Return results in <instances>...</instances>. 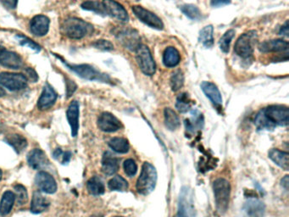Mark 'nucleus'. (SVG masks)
Wrapping results in <instances>:
<instances>
[{
  "label": "nucleus",
  "instance_id": "1",
  "mask_svg": "<svg viewBox=\"0 0 289 217\" xmlns=\"http://www.w3.org/2000/svg\"><path fill=\"white\" fill-rule=\"evenodd\" d=\"M61 32L64 36L71 39H82L88 35H92L94 28L82 19L68 17L61 23Z\"/></svg>",
  "mask_w": 289,
  "mask_h": 217
},
{
  "label": "nucleus",
  "instance_id": "2",
  "mask_svg": "<svg viewBox=\"0 0 289 217\" xmlns=\"http://www.w3.org/2000/svg\"><path fill=\"white\" fill-rule=\"evenodd\" d=\"M54 56L56 58L60 59L61 62H63L69 69L72 71L74 73H76L78 77H82L83 79L88 80V81H98V82H105V83H112V80L108 75L100 72V71L95 69L87 64H81V65H74L66 62L61 56H58L57 53H54Z\"/></svg>",
  "mask_w": 289,
  "mask_h": 217
},
{
  "label": "nucleus",
  "instance_id": "3",
  "mask_svg": "<svg viewBox=\"0 0 289 217\" xmlns=\"http://www.w3.org/2000/svg\"><path fill=\"white\" fill-rule=\"evenodd\" d=\"M157 179V171L155 167L149 162H144L136 186L137 193L144 196L150 194L155 190Z\"/></svg>",
  "mask_w": 289,
  "mask_h": 217
},
{
  "label": "nucleus",
  "instance_id": "4",
  "mask_svg": "<svg viewBox=\"0 0 289 217\" xmlns=\"http://www.w3.org/2000/svg\"><path fill=\"white\" fill-rule=\"evenodd\" d=\"M213 190L217 211L220 214H226L228 209L231 195L230 183L224 178H218L214 182Z\"/></svg>",
  "mask_w": 289,
  "mask_h": 217
},
{
  "label": "nucleus",
  "instance_id": "5",
  "mask_svg": "<svg viewBox=\"0 0 289 217\" xmlns=\"http://www.w3.org/2000/svg\"><path fill=\"white\" fill-rule=\"evenodd\" d=\"M271 129L276 126L286 127L289 122L288 108L285 105H271L262 110Z\"/></svg>",
  "mask_w": 289,
  "mask_h": 217
},
{
  "label": "nucleus",
  "instance_id": "6",
  "mask_svg": "<svg viewBox=\"0 0 289 217\" xmlns=\"http://www.w3.org/2000/svg\"><path fill=\"white\" fill-rule=\"evenodd\" d=\"M257 41L258 36L255 31L245 32L236 40L234 51L241 58L250 59L252 57Z\"/></svg>",
  "mask_w": 289,
  "mask_h": 217
},
{
  "label": "nucleus",
  "instance_id": "7",
  "mask_svg": "<svg viewBox=\"0 0 289 217\" xmlns=\"http://www.w3.org/2000/svg\"><path fill=\"white\" fill-rule=\"evenodd\" d=\"M135 52H136L137 65L142 73L150 77L155 74L156 71V64L149 47L144 44H140Z\"/></svg>",
  "mask_w": 289,
  "mask_h": 217
},
{
  "label": "nucleus",
  "instance_id": "8",
  "mask_svg": "<svg viewBox=\"0 0 289 217\" xmlns=\"http://www.w3.org/2000/svg\"><path fill=\"white\" fill-rule=\"evenodd\" d=\"M114 33L119 42H121L125 48H128L130 50H136L137 47L141 44V38L138 32L131 27L116 28Z\"/></svg>",
  "mask_w": 289,
  "mask_h": 217
},
{
  "label": "nucleus",
  "instance_id": "9",
  "mask_svg": "<svg viewBox=\"0 0 289 217\" xmlns=\"http://www.w3.org/2000/svg\"><path fill=\"white\" fill-rule=\"evenodd\" d=\"M28 80L26 76L20 73H10V72H1L0 73V84L8 90H22L27 87Z\"/></svg>",
  "mask_w": 289,
  "mask_h": 217
},
{
  "label": "nucleus",
  "instance_id": "10",
  "mask_svg": "<svg viewBox=\"0 0 289 217\" xmlns=\"http://www.w3.org/2000/svg\"><path fill=\"white\" fill-rule=\"evenodd\" d=\"M131 10L133 11L135 16H137L138 20L142 21V23L155 29H163L164 23L161 21V19L151 11H148L139 6H132Z\"/></svg>",
  "mask_w": 289,
  "mask_h": 217
},
{
  "label": "nucleus",
  "instance_id": "11",
  "mask_svg": "<svg viewBox=\"0 0 289 217\" xmlns=\"http://www.w3.org/2000/svg\"><path fill=\"white\" fill-rule=\"evenodd\" d=\"M0 66L9 69L18 70L23 66V61L18 53L0 46Z\"/></svg>",
  "mask_w": 289,
  "mask_h": 217
},
{
  "label": "nucleus",
  "instance_id": "12",
  "mask_svg": "<svg viewBox=\"0 0 289 217\" xmlns=\"http://www.w3.org/2000/svg\"><path fill=\"white\" fill-rule=\"evenodd\" d=\"M98 126L105 133H116L122 127L120 120L110 112H104L100 115L98 119Z\"/></svg>",
  "mask_w": 289,
  "mask_h": 217
},
{
  "label": "nucleus",
  "instance_id": "13",
  "mask_svg": "<svg viewBox=\"0 0 289 217\" xmlns=\"http://www.w3.org/2000/svg\"><path fill=\"white\" fill-rule=\"evenodd\" d=\"M102 5L106 15L112 16L123 22H127L129 21L128 13L126 9L124 8L121 4L116 2V0H103Z\"/></svg>",
  "mask_w": 289,
  "mask_h": 217
},
{
  "label": "nucleus",
  "instance_id": "14",
  "mask_svg": "<svg viewBox=\"0 0 289 217\" xmlns=\"http://www.w3.org/2000/svg\"><path fill=\"white\" fill-rule=\"evenodd\" d=\"M35 183L39 189L46 193H55L57 190V183L55 178L46 172H39L35 178Z\"/></svg>",
  "mask_w": 289,
  "mask_h": 217
},
{
  "label": "nucleus",
  "instance_id": "15",
  "mask_svg": "<svg viewBox=\"0 0 289 217\" xmlns=\"http://www.w3.org/2000/svg\"><path fill=\"white\" fill-rule=\"evenodd\" d=\"M50 21L47 16L38 15L30 21V31L36 37H43L50 30Z\"/></svg>",
  "mask_w": 289,
  "mask_h": 217
},
{
  "label": "nucleus",
  "instance_id": "16",
  "mask_svg": "<svg viewBox=\"0 0 289 217\" xmlns=\"http://www.w3.org/2000/svg\"><path fill=\"white\" fill-rule=\"evenodd\" d=\"M201 89L217 110L222 108V97L216 84L213 82H203Z\"/></svg>",
  "mask_w": 289,
  "mask_h": 217
},
{
  "label": "nucleus",
  "instance_id": "17",
  "mask_svg": "<svg viewBox=\"0 0 289 217\" xmlns=\"http://www.w3.org/2000/svg\"><path fill=\"white\" fill-rule=\"evenodd\" d=\"M56 99H57V93L56 91L49 83H46L43 87L39 99L37 101V107L40 111H46L55 104Z\"/></svg>",
  "mask_w": 289,
  "mask_h": 217
},
{
  "label": "nucleus",
  "instance_id": "18",
  "mask_svg": "<svg viewBox=\"0 0 289 217\" xmlns=\"http://www.w3.org/2000/svg\"><path fill=\"white\" fill-rule=\"evenodd\" d=\"M27 162L34 170H42L50 165V160L44 152L39 148H34L30 151L29 154H27Z\"/></svg>",
  "mask_w": 289,
  "mask_h": 217
},
{
  "label": "nucleus",
  "instance_id": "19",
  "mask_svg": "<svg viewBox=\"0 0 289 217\" xmlns=\"http://www.w3.org/2000/svg\"><path fill=\"white\" fill-rule=\"evenodd\" d=\"M66 117L71 126V135L75 138L78 134L79 130V103L77 101L73 100L70 103L66 112Z\"/></svg>",
  "mask_w": 289,
  "mask_h": 217
},
{
  "label": "nucleus",
  "instance_id": "20",
  "mask_svg": "<svg viewBox=\"0 0 289 217\" xmlns=\"http://www.w3.org/2000/svg\"><path fill=\"white\" fill-rule=\"evenodd\" d=\"M120 159L111 152H105L103 155L102 172L106 176H112L118 172Z\"/></svg>",
  "mask_w": 289,
  "mask_h": 217
},
{
  "label": "nucleus",
  "instance_id": "21",
  "mask_svg": "<svg viewBox=\"0 0 289 217\" xmlns=\"http://www.w3.org/2000/svg\"><path fill=\"white\" fill-rule=\"evenodd\" d=\"M259 49L263 53H272V52H283L288 49V42L282 39L269 40L260 42Z\"/></svg>",
  "mask_w": 289,
  "mask_h": 217
},
{
  "label": "nucleus",
  "instance_id": "22",
  "mask_svg": "<svg viewBox=\"0 0 289 217\" xmlns=\"http://www.w3.org/2000/svg\"><path fill=\"white\" fill-rule=\"evenodd\" d=\"M268 156L272 161L284 171L289 170V154L287 152L272 148L269 152Z\"/></svg>",
  "mask_w": 289,
  "mask_h": 217
},
{
  "label": "nucleus",
  "instance_id": "23",
  "mask_svg": "<svg viewBox=\"0 0 289 217\" xmlns=\"http://www.w3.org/2000/svg\"><path fill=\"white\" fill-rule=\"evenodd\" d=\"M50 200L43 196L42 193L37 191L33 193L32 204H31V211L33 214H40L42 212L47 210L50 207Z\"/></svg>",
  "mask_w": 289,
  "mask_h": 217
},
{
  "label": "nucleus",
  "instance_id": "24",
  "mask_svg": "<svg viewBox=\"0 0 289 217\" xmlns=\"http://www.w3.org/2000/svg\"><path fill=\"white\" fill-rule=\"evenodd\" d=\"M248 217H263L265 212V205L257 199H250L244 206Z\"/></svg>",
  "mask_w": 289,
  "mask_h": 217
},
{
  "label": "nucleus",
  "instance_id": "25",
  "mask_svg": "<svg viewBox=\"0 0 289 217\" xmlns=\"http://www.w3.org/2000/svg\"><path fill=\"white\" fill-rule=\"evenodd\" d=\"M181 61L179 51L174 47H168L164 51L163 63L168 68H173L178 66Z\"/></svg>",
  "mask_w": 289,
  "mask_h": 217
},
{
  "label": "nucleus",
  "instance_id": "26",
  "mask_svg": "<svg viewBox=\"0 0 289 217\" xmlns=\"http://www.w3.org/2000/svg\"><path fill=\"white\" fill-rule=\"evenodd\" d=\"M5 141L15 149L17 154H20L27 147V141L23 136L20 134H11L7 136Z\"/></svg>",
  "mask_w": 289,
  "mask_h": 217
},
{
  "label": "nucleus",
  "instance_id": "27",
  "mask_svg": "<svg viewBox=\"0 0 289 217\" xmlns=\"http://www.w3.org/2000/svg\"><path fill=\"white\" fill-rule=\"evenodd\" d=\"M16 200L15 193L11 191H6L3 194L1 203H0V214L2 215H7L10 214L13 208L14 203Z\"/></svg>",
  "mask_w": 289,
  "mask_h": 217
},
{
  "label": "nucleus",
  "instance_id": "28",
  "mask_svg": "<svg viewBox=\"0 0 289 217\" xmlns=\"http://www.w3.org/2000/svg\"><path fill=\"white\" fill-rule=\"evenodd\" d=\"M164 115H165V124L167 129L170 131H176L178 129L181 122L176 112H174L172 108H166Z\"/></svg>",
  "mask_w": 289,
  "mask_h": 217
},
{
  "label": "nucleus",
  "instance_id": "29",
  "mask_svg": "<svg viewBox=\"0 0 289 217\" xmlns=\"http://www.w3.org/2000/svg\"><path fill=\"white\" fill-rule=\"evenodd\" d=\"M87 190L90 194L93 196H100L105 193V185L103 183L102 179L97 176L90 178L87 183Z\"/></svg>",
  "mask_w": 289,
  "mask_h": 217
},
{
  "label": "nucleus",
  "instance_id": "30",
  "mask_svg": "<svg viewBox=\"0 0 289 217\" xmlns=\"http://www.w3.org/2000/svg\"><path fill=\"white\" fill-rule=\"evenodd\" d=\"M186 129L188 132H195V129L200 130L204 126V118L200 112L198 111H192V119L185 121Z\"/></svg>",
  "mask_w": 289,
  "mask_h": 217
},
{
  "label": "nucleus",
  "instance_id": "31",
  "mask_svg": "<svg viewBox=\"0 0 289 217\" xmlns=\"http://www.w3.org/2000/svg\"><path fill=\"white\" fill-rule=\"evenodd\" d=\"M214 28L211 25L204 27L200 32L199 41L206 48H211L214 44Z\"/></svg>",
  "mask_w": 289,
  "mask_h": 217
},
{
  "label": "nucleus",
  "instance_id": "32",
  "mask_svg": "<svg viewBox=\"0 0 289 217\" xmlns=\"http://www.w3.org/2000/svg\"><path fill=\"white\" fill-rule=\"evenodd\" d=\"M109 146L112 150L118 154H126L130 149L128 141L126 138H114L109 142Z\"/></svg>",
  "mask_w": 289,
  "mask_h": 217
},
{
  "label": "nucleus",
  "instance_id": "33",
  "mask_svg": "<svg viewBox=\"0 0 289 217\" xmlns=\"http://www.w3.org/2000/svg\"><path fill=\"white\" fill-rule=\"evenodd\" d=\"M187 192L185 188H182L180 198H179L178 211L176 217L189 216V206H188V199L187 198Z\"/></svg>",
  "mask_w": 289,
  "mask_h": 217
},
{
  "label": "nucleus",
  "instance_id": "34",
  "mask_svg": "<svg viewBox=\"0 0 289 217\" xmlns=\"http://www.w3.org/2000/svg\"><path fill=\"white\" fill-rule=\"evenodd\" d=\"M108 187L111 191L123 192L128 189L129 186L127 181L125 178H122L121 176H116L110 180Z\"/></svg>",
  "mask_w": 289,
  "mask_h": 217
},
{
  "label": "nucleus",
  "instance_id": "35",
  "mask_svg": "<svg viewBox=\"0 0 289 217\" xmlns=\"http://www.w3.org/2000/svg\"><path fill=\"white\" fill-rule=\"evenodd\" d=\"M192 101L190 99L188 94L187 93H181L177 97L176 99V107L178 112L181 113H186L189 112L190 108L192 107Z\"/></svg>",
  "mask_w": 289,
  "mask_h": 217
},
{
  "label": "nucleus",
  "instance_id": "36",
  "mask_svg": "<svg viewBox=\"0 0 289 217\" xmlns=\"http://www.w3.org/2000/svg\"><path fill=\"white\" fill-rule=\"evenodd\" d=\"M180 10L185 16L191 20L198 21L202 17V13L200 9L194 5H184V6H180Z\"/></svg>",
  "mask_w": 289,
  "mask_h": 217
},
{
  "label": "nucleus",
  "instance_id": "37",
  "mask_svg": "<svg viewBox=\"0 0 289 217\" xmlns=\"http://www.w3.org/2000/svg\"><path fill=\"white\" fill-rule=\"evenodd\" d=\"M81 7L85 11H92V12L101 15V16L106 15L104 6L99 1L87 0V1H85L84 3L82 4Z\"/></svg>",
  "mask_w": 289,
  "mask_h": 217
},
{
  "label": "nucleus",
  "instance_id": "38",
  "mask_svg": "<svg viewBox=\"0 0 289 217\" xmlns=\"http://www.w3.org/2000/svg\"><path fill=\"white\" fill-rule=\"evenodd\" d=\"M184 84V75L181 71L178 70L173 72L171 77V87L173 92L180 90Z\"/></svg>",
  "mask_w": 289,
  "mask_h": 217
},
{
  "label": "nucleus",
  "instance_id": "39",
  "mask_svg": "<svg viewBox=\"0 0 289 217\" xmlns=\"http://www.w3.org/2000/svg\"><path fill=\"white\" fill-rule=\"evenodd\" d=\"M14 189H15V192H16L15 196H16V199H17L18 205L26 204L27 203V200H28V193H27L26 188L23 185L16 184V186H14Z\"/></svg>",
  "mask_w": 289,
  "mask_h": 217
},
{
  "label": "nucleus",
  "instance_id": "40",
  "mask_svg": "<svg viewBox=\"0 0 289 217\" xmlns=\"http://www.w3.org/2000/svg\"><path fill=\"white\" fill-rule=\"evenodd\" d=\"M16 38L21 46H26V47H28V48H31L35 52H37V53L40 52L41 49H42V48L37 44V42H33L32 39H30V38L26 37V36H24V35H16Z\"/></svg>",
  "mask_w": 289,
  "mask_h": 217
},
{
  "label": "nucleus",
  "instance_id": "41",
  "mask_svg": "<svg viewBox=\"0 0 289 217\" xmlns=\"http://www.w3.org/2000/svg\"><path fill=\"white\" fill-rule=\"evenodd\" d=\"M234 35H235L234 30H229L220 39V48L224 53H228L230 44H231V40L234 37Z\"/></svg>",
  "mask_w": 289,
  "mask_h": 217
},
{
  "label": "nucleus",
  "instance_id": "42",
  "mask_svg": "<svg viewBox=\"0 0 289 217\" xmlns=\"http://www.w3.org/2000/svg\"><path fill=\"white\" fill-rule=\"evenodd\" d=\"M53 156L54 158H56V159H58L61 161V164L62 165H67L69 162H70V159H71V152H64L61 148H56V150L54 151L53 153Z\"/></svg>",
  "mask_w": 289,
  "mask_h": 217
},
{
  "label": "nucleus",
  "instance_id": "43",
  "mask_svg": "<svg viewBox=\"0 0 289 217\" xmlns=\"http://www.w3.org/2000/svg\"><path fill=\"white\" fill-rule=\"evenodd\" d=\"M124 171L126 175L131 178L136 175L137 172V165L133 159H128L124 162Z\"/></svg>",
  "mask_w": 289,
  "mask_h": 217
},
{
  "label": "nucleus",
  "instance_id": "44",
  "mask_svg": "<svg viewBox=\"0 0 289 217\" xmlns=\"http://www.w3.org/2000/svg\"><path fill=\"white\" fill-rule=\"evenodd\" d=\"M92 46L94 48L100 49V50L111 51L114 49V45L112 44V42H110L108 40H97L96 42L92 43Z\"/></svg>",
  "mask_w": 289,
  "mask_h": 217
},
{
  "label": "nucleus",
  "instance_id": "45",
  "mask_svg": "<svg viewBox=\"0 0 289 217\" xmlns=\"http://www.w3.org/2000/svg\"><path fill=\"white\" fill-rule=\"evenodd\" d=\"M76 90V85L74 83L73 81L71 80H67L66 82V94H67V98H70L74 92Z\"/></svg>",
  "mask_w": 289,
  "mask_h": 217
},
{
  "label": "nucleus",
  "instance_id": "46",
  "mask_svg": "<svg viewBox=\"0 0 289 217\" xmlns=\"http://www.w3.org/2000/svg\"><path fill=\"white\" fill-rule=\"evenodd\" d=\"M25 73L27 75V80L29 79L32 81V82H36L37 80H38V77H37V72H35L34 70L29 67V68H26L25 70Z\"/></svg>",
  "mask_w": 289,
  "mask_h": 217
},
{
  "label": "nucleus",
  "instance_id": "47",
  "mask_svg": "<svg viewBox=\"0 0 289 217\" xmlns=\"http://www.w3.org/2000/svg\"><path fill=\"white\" fill-rule=\"evenodd\" d=\"M0 3L9 10H14L17 6L18 0H0Z\"/></svg>",
  "mask_w": 289,
  "mask_h": 217
},
{
  "label": "nucleus",
  "instance_id": "48",
  "mask_svg": "<svg viewBox=\"0 0 289 217\" xmlns=\"http://www.w3.org/2000/svg\"><path fill=\"white\" fill-rule=\"evenodd\" d=\"M231 3V0H211L210 5L213 7H222Z\"/></svg>",
  "mask_w": 289,
  "mask_h": 217
},
{
  "label": "nucleus",
  "instance_id": "49",
  "mask_svg": "<svg viewBox=\"0 0 289 217\" xmlns=\"http://www.w3.org/2000/svg\"><path fill=\"white\" fill-rule=\"evenodd\" d=\"M289 29H288V21H286L285 22L284 26L281 27L280 29V32H279V34L283 35V36H286V37H288Z\"/></svg>",
  "mask_w": 289,
  "mask_h": 217
},
{
  "label": "nucleus",
  "instance_id": "50",
  "mask_svg": "<svg viewBox=\"0 0 289 217\" xmlns=\"http://www.w3.org/2000/svg\"><path fill=\"white\" fill-rule=\"evenodd\" d=\"M288 176H286L285 178L281 180V185L283 186L284 188L287 189L288 188Z\"/></svg>",
  "mask_w": 289,
  "mask_h": 217
},
{
  "label": "nucleus",
  "instance_id": "51",
  "mask_svg": "<svg viewBox=\"0 0 289 217\" xmlns=\"http://www.w3.org/2000/svg\"><path fill=\"white\" fill-rule=\"evenodd\" d=\"M6 95V91L4 90V88L0 86V97H3Z\"/></svg>",
  "mask_w": 289,
  "mask_h": 217
},
{
  "label": "nucleus",
  "instance_id": "52",
  "mask_svg": "<svg viewBox=\"0 0 289 217\" xmlns=\"http://www.w3.org/2000/svg\"><path fill=\"white\" fill-rule=\"evenodd\" d=\"M90 217H103L102 215H100V214H93L92 216Z\"/></svg>",
  "mask_w": 289,
  "mask_h": 217
},
{
  "label": "nucleus",
  "instance_id": "53",
  "mask_svg": "<svg viewBox=\"0 0 289 217\" xmlns=\"http://www.w3.org/2000/svg\"><path fill=\"white\" fill-rule=\"evenodd\" d=\"M1 178H2V171L0 170V180H1Z\"/></svg>",
  "mask_w": 289,
  "mask_h": 217
},
{
  "label": "nucleus",
  "instance_id": "54",
  "mask_svg": "<svg viewBox=\"0 0 289 217\" xmlns=\"http://www.w3.org/2000/svg\"><path fill=\"white\" fill-rule=\"evenodd\" d=\"M115 217H123V216H115Z\"/></svg>",
  "mask_w": 289,
  "mask_h": 217
}]
</instances>
